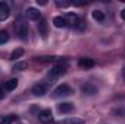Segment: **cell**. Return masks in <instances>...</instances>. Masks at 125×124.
<instances>
[{
	"label": "cell",
	"instance_id": "cell-1",
	"mask_svg": "<svg viewBox=\"0 0 125 124\" xmlns=\"http://www.w3.org/2000/svg\"><path fill=\"white\" fill-rule=\"evenodd\" d=\"M65 19H67L68 25H71V26H73L74 29H77V31H83V29L86 28V24H84V21H83L82 18H79L77 15L68 13V15L65 16Z\"/></svg>",
	"mask_w": 125,
	"mask_h": 124
},
{
	"label": "cell",
	"instance_id": "cell-26",
	"mask_svg": "<svg viewBox=\"0 0 125 124\" xmlns=\"http://www.w3.org/2000/svg\"><path fill=\"white\" fill-rule=\"evenodd\" d=\"M122 77H124V80H125V67H124V70H122Z\"/></svg>",
	"mask_w": 125,
	"mask_h": 124
},
{
	"label": "cell",
	"instance_id": "cell-5",
	"mask_svg": "<svg viewBox=\"0 0 125 124\" xmlns=\"http://www.w3.org/2000/svg\"><path fill=\"white\" fill-rule=\"evenodd\" d=\"M71 93H73V89H71L67 83H62V85H60V86L55 88V91H54V96L60 98V96H68V95H71Z\"/></svg>",
	"mask_w": 125,
	"mask_h": 124
},
{
	"label": "cell",
	"instance_id": "cell-20",
	"mask_svg": "<svg viewBox=\"0 0 125 124\" xmlns=\"http://www.w3.org/2000/svg\"><path fill=\"white\" fill-rule=\"evenodd\" d=\"M55 4H57L58 7H68V6L71 4V1H68V0H57Z\"/></svg>",
	"mask_w": 125,
	"mask_h": 124
},
{
	"label": "cell",
	"instance_id": "cell-10",
	"mask_svg": "<svg viewBox=\"0 0 125 124\" xmlns=\"http://www.w3.org/2000/svg\"><path fill=\"white\" fill-rule=\"evenodd\" d=\"M52 24H54L55 28H67V26H70L68 22H67V19L62 18V16H55L52 19Z\"/></svg>",
	"mask_w": 125,
	"mask_h": 124
},
{
	"label": "cell",
	"instance_id": "cell-3",
	"mask_svg": "<svg viewBox=\"0 0 125 124\" xmlns=\"http://www.w3.org/2000/svg\"><path fill=\"white\" fill-rule=\"evenodd\" d=\"M15 31H16V35L21 38V39H26L28 38V25L23 22V21H18L15 22Z\"/></svg>",
	"mask_w": 125,
	"mask_h": 124
},
{
	"label": "cell",
	"instance_id": "cell-19",
	"mask_svg": "<svg viewBox=\"0 0 125 124\" xmlns=\"http://www.w3.org/2000/svg\"><path fill=\"white\" fill-rule=\"evenodd\" d=\"M25 69H26V63L25 62H19L13 66V70H15V72H16V70H25Z\"/></svg>",
	"mask_w": 125,
	"mask_h": 124
},
{
	"label": "cell",
	"instance_id": "cell-23",
	"mask_svg": "<svg viewBox=\"0 0 125 124\" xmlns=\"http://www.w3.org/2000/svg\"><path fill=\"white\" fill-rule=\"evenodd\" d=\"M4 95H6V93H4V89H3V88H0V99H3V98H4Z\"/></svg>",
	"mask_w": 125,
	"mask_h": 124
},
{
	"label": "cell",
	"instance_id": "cell-22",
	"mask_svg": "<svg viewBox=\"0 0 125 124\" xmlns=\"http://www.w3.org/2000/svg\"><path fill=\"white\" fill-rule=\"evenodd\" d=\"M86 3H87L86 0H74V1H73L74 6H83V4H86Z\"/></svg>",
	"mask_w": 125,
	"mask_h": 124
},
{
	"label": "cell",
	"instance_id": "cell-17",
	"mask_svg": "<svg viewBox=\"0 0 125 124\" xmlns=\"http://www.w3.org/2000/svg\"><path fill=\"white\" fill-rule=\"evenodd\" d=\"M22 56H23V50H22V48H16V50L12 51L10 59H12V60H18V59H21Z\"/></svg>",
	"mask_w": 125,
	"mask_h": 124
},
{
	"label": "cell",
	"instance_id": "cell-9",
	"mask_svg": "<svg viewBox=\"0 0 125 124\" xmlns=\"http://www.w3.org/2000/svg\"><path fill=\"white\" fill-rule=\"evenodd\" d=\"M45 92H47V86L44 83H36L32 88V93L35 96H42V95H45Z\"/></svg>",
	"mask_w": 125,
	"mask_h": 124
},
{
	"label": "cell",
	"instance_id": "cell-18",
	"mask_svg": "<svg viewBox=\"0 0 125 124\" xmlns=\"http://www.w3.org/2000/svg\"><path fill=\"white\" fill-rule=\"evenodd\" d=\"M9 41V34L7 31H0V44H6Z\"/></svg>",
	"mask_w": 125,
	"mask_h": 124
},
{
	"label": "cell",
	"instance_id": "cell-7",
	"mask_svg": "<svg viewBox=\"0 0 125 124\" xmlns=\"http://www.w3.org/2000/svg\"><path fill=\"white\" fill-rule=\"evenodd\" d=\"M82 92L87 96H93L97 93V88L92 83H84V85H82Z\"/></svg>",
	"mask_w": 125,
	"mask_h": 124
},
{
	"label": "cell",
	"instance_id": "cell-14",
	"mask_svg": "<svg viewBox=\"0 0 125 124\" xmlns=\"http://www.w3.org/2000/svg\"><path fill=\"white\" fill-rule=\"evenodd\" d=\"M16 86H18V79H10V80L4 82L3 89H4V91H13Z\"/></svg>",
	"mask_w": 125,
	"mask_h": 124
},
{
	"label": "cell",
	"instance_id": "cell-8",
	"mask_svg": "<svg viewBox=\"0 0 125 124\" xmlns=\"http://www.w3.org/2000/svg\"><path fill=\"white\" fill-rule=\"evenodd\" d=\"M26 16L31 21H39L41 19V12L38 9H35V7H28L26 9Z\"/></svg>",
	"mask_w": 125,
	"mask_h": 124
},
{
	"label": "cell",
	"instance_id": "cell-6",
	"mask_svg": "<svg viewBox=\"0 0 125 124\" xmlns=\"http://www.w3.org/2000/svg\"><path fill=\"white\" fill-rule=\"evenodd\" d=\"M10 16V7L6 1H0V21H6Z\"/></svg>",
	"mask_w": 125,
	"mask_h": 124
},
{
	"label": "cell",
	"instance_id": "cell-21",
	"mask_svg": "<svg viewBox=\"0 0 125 124\" xmlns=\"http://www.w3.org/2000/svg\"><path fill=\"white\" fill-rule=\"evenodd\" d=\"M13 121V115H9V117H0V124H12Z\"/></svg>",
	"mask_w": 125,
	"mask_h": 124
},
{
	"label": "cell",
	"instance_id": "cell-24",
	"mask_svg": "<svg viewBox=\"0 0 125 124\" xmlns=\"http://www.w3.org/2000/svg\"><path fill=\"white\" fill-rule=\"evenodd\" d=\"M121 18L125 21V9H122V10H121Z\"/></svg>",
	"mask_w": 125,
	"mask_h": 124
},
{
	"label": "cell",
	"instance_id": "cell-25",
	"mask_svg": "<svg viewBox=\"0 0 125 124\" xmlns=\"http://www.w3.org/2000/svg\"><path fill=\"white\" fill-rule=\"evenodd\" d=\"M36 3H38V4H47V1H44V0H41V1H39V0H36Z\"/></svg>",
	"mask_w": 125,
	"mask_h": 124
},
{
	"label": "cell",
	"instance_id": "cell-16",
	"mask_svg": "<svg viewBox=\"0 0 125 124\" xmlns=\"http://www.w3.org/2000/svg\"><path fill=\"white\" fill-rule=\"evenodd\" d=\"M92 16H93L94 21H99V22H102V21H105V13L102 12V10H99V9H96L92 12Z\"/></svg>",
	"mask_w": 125,
	"mask_h": 124
},
{
	"label": "cell",
	"instance_id": "cell-2",
	"mask_svg": "<svg viewBox=\"0 0 125 124\" xmlns=\"http://www.w3.org/2000/svg\"><path fill=\"white\" fill-rule=\"evenodd\" d=\"M65 72H67V67H65V66L57 64V66H54V67L48 72V79H50V80H57V79H58L60 76H62Z\"/></svg>",
	"mask_w": 125,
	"mask_h": 124
},
{
	"label": "cell",
	"instance_id": "cell-11",
	"mask_svg": "<svg viewBox=\"0 0 125 124\" xmlns=\"http://www.w3.org/2000/svg\"><path fill=\"white\" fill-rule=\"evenodd\" d=\"M73 108H74V105H73L71 102H61V104L58 105V111L62 112V114L71 112V111H73Z\"/></svg>",
	"mask_w": 125,
	"mask_h": 124
},
{
	"label": "cell",
	"instance_id": "cell-15",
	"mask_svg": "<svg viewBox=\"0 0 125 124\" xmlns=\"http://www.w3.org/2000/svg\"><path fill=\"white\" fill-rule=\"evenodd\" d=\"M84 121L80 120V118H76V117H70V118H65V120H61L58 124H83Z\"/></svg>",
	"mask_w": 125,
	"mask_h": 124
},
{
	"label": "cell",
	"instance_id": "cell-12",
	"mask_svg": "<svg viewBox=\"0 0 125 124\" xmlns=\"http://www.w3.org/2000/svg\"><path fill=\"white\" fill-rule=\"evenodd\" d=\"M38 31H39V34H41L44 38L47 37L48 31H47V21H45V19H39V24H38Z\"/></svg>",
	"mask_w": 125,
	"mask_h": 124
},
{
	"label": "cell",
	"instance_id": "cell-4",
	"mask_svg": "<svg viewBox=\"0 0 125 124\" xmlns=\"http://www.w3.org/2000/svg\"><path fill=\"white\" fill-rule=\"evenodd\" d=\"M38 120H39V123H42V124H51L54 121V117H52L51 110H42L38 114Z\"/></svg>",
	"mask_w": 125,
	"mask_h": 124
},
{
	"label": "cell",
	"instance_id": "cell-13",
	"mask_svg": "<svg viewBox=\"0 0 125 124\" xmlns=\"http://www.w3.org/2000/svg\"><path fill=\"white\" fill-rule=\"evenodd\" d=\"M79 66L83 67V69H90V67L94 66V62L92 59H80L79 60Z\"/></svg>",
	"mask_w": 125,
	"mask_h": 124
}]
</instances>
